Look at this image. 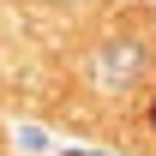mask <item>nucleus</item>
<instances>
[{
  "label": "nucleus",
  "instance_id": "nucleus-1",
  "mask_svg": "<svg viewBox=\"0 0 156 156\" xmlns=\"http://www.w3.org/2000/svg\"><path fill=\"white\" fill-rule=\"evenodd\" d=\"M150 126H156V102H150Z\"/></svg>",
  "mask_w": 156,
  "mask_h": 156
}]
</instances>
